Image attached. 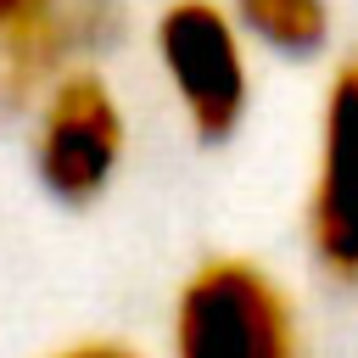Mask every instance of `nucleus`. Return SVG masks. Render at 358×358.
<instances>
[{
  "label": "nucleus",
  "instance_id": "1",
  "mask_svg": "<svg viewBox=\"0 0 358 358\" xmlns=\"http://www.w3.org/2000/svg\"><path fill=\"white\" fill-rule=\"evenodd\" d=\"M168 358H302L296 302L263 263L207 257L173 296Z\"/></svg>",
  "mask_w": 358,
  "mask_h": 358
},
{
  "label": "nucleus",
  "instance_id": "2",
  "mask_svg": "<svg viewBox=\"0 0 358 358\" xmlns=\"http://www.w3.org/2000/svg\"><path fill=\"white\" fill-rule=\"evenodd\" d=\"M151 56L196 140L218 145L241 129L252 101V45L241 39L229 6L168 0L151 22Z\"/></svg>",
  "mask_w": 358,
  "mask_h": 358
},
{
  "label": "nucleus",
  "instance_id": "3",
  "mask_svg": "<svg viewBox=\"0 0 358 358\" xmlns=\"http://www.w3.org/2000/svg\"><path fill=\"white\" fill-rule=\"evenodd\" d=\"M28 112H34V123H28L34 179L67 207L106 196V185L117 179L123 151H129V117H123L117 90L106 84V73L101 67L62 73Z\"/></svg>",
  "mask_w": 358,
  "mask_h": 358
},
{
  "label": "nucleus",
  "instance_id": "4",
  "mask_svg": "<svg viewBox=\"0 0 358 358\" xmlns=\"http://www.w3.org/2000/svg\"><path fill=\"white\" fill-rule=\"evenodd\" d=\"M117 39V0H0V106H34Z\"/></svg>",
  "mask_w": 358,
  "mask_h": 358
},
{
  "label": "nucleus",
  "instance_id": "5",
  "mask_svg": "<svg viewBox=\"0 0 358 358\" xmlns=\"http://www.w3.org/2000/svg\"><path fill=\"white\" fill-rule=\"evenodd\" d=\"M308 246L330 280H358V56L336 67L324 90L308 185Z\"/></svg>",
  "mask_w": 358,
  "mask_h": 358
},
{
  "label": "nucleus",
  "instance_id": "6",
  "mask_svg": "<svg viewBox=\"0 0 358 358\" xmlns=\"http://www.w3.org/2000/svg\"><path fill=\"white\" fill-rule=\"evenodd\" d=\"M229 17L246 45L274 56H319L330 45V0H229Z\"/></svg>",
  "mask_w": 358,
  "mask_h": 358
},
{
  "label": "nucleus",
  "instance_id": "7",
  "mask_svg": "<svg viewBox=\"0 0 358 358\" xmlns=\"http://www.w3.org/2000/svg\"><path fill=\"white\" fill-rule=\"evenodd\" d=\"M56 358H140V352L117 347V341H78V347H62Z\"/></svg>",
  "mask_w": 358,
  "mask_h": 358
}]
</instances>
